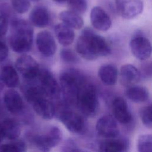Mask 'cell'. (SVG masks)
Wrapping results in <instances>:
<instances>
[{
    "label": "cell",
    "mask_w": 152,
    "mask_h": 152,
    "mask_svg": "<svg viewBox=\"0 0 152 152\" xmlns=\"http://www.w3.org/2000/svg\"><path fill=\"white\" fill-rule=\"evenodd\" d=\"M1 80L4 85L10 88L17 87L20 83L18 74L16 69L11 65L4 66L0 74Z\"/></svg>",
    "instance_id": "23"
},
{
    "label": "cell",
    "mask_w": 152,
    "mask_h": 152,
    "mask_svg": "<svg viewBox=\"0 0 152 152\" xmlns=\"http://www.w3.org/2000/svg\"><path fill=\"white\" fill-rule=\"evenodd\" d=\"M4 103L12 114L19 115L24 109V104L20 94L12 88L7 90L4 95Z\"/></svg>",
    "instance_id": "16"
},
{
    "label": "cell",
    "mask_w": 152,
    "mask_h": 152,
    "mask_svg": "<svg viewBox=\"0 0 152 152\" xmlns=\"http://www.w3.org/2000/svg\"><path fill=\"white\" fill-rule=\"evenodd\" d=\"M96 129L97 134L104 138H113L119 135V128L117 121L110 115H104L97 121Z\"/></svg>",
    "instance_id": "11"
},
{
    "label": "cell",
    "mask_w": 152,
    "mask_h": 152,
    "mask_svg": "<svg viewBox=\"0 0 152 152\" xmlns=\"http://www.w3.org/2000/svg\"><path fill=\"white\" fill-rule=\"evenodd\" d=\"M90 19L94 28L100 31H107L112 26L110 16L104 9L99 6L92 8L90 14Z\"/></svg>",
    "instance_id": "14"
},
{
    "label": "cell",
    "mask_w": 152,
    "mask_h": 152,
    "mask_svg": "<svg viewBox=\"0 0 152 152\" xmlns=\"http://www.w3.org/2000/svg\"><path fill=\"white\" fill-rule=\"evenodd\" d=\"M98 76L104 84L107 86H113L118 80V69L113 64H104L99 69Z\"/></svg>",
    "instance_id": "21"
},
{
    "label": "cell",
    "mask_w": 152,
    "mask_h": 152,
    "mask_svg": "<svg viewBox=\"0 0 152 152\" xmlns=\"http://www.w3.org/2000/svg\"><path fill=\"white\" fill-rule=\"evenodd\" d=\"M129 147V142L125 138H106L101 141L98 146L99 150L103 152H124Z\"/></svg>",
    "instance_id": "18"
},
{
    "label": "cell",
    "mask_w": 152,
    "mask_h": 152,
    "mask_svg": "<svg viewBox=\"0 0 152 152\" xmlns=\"http://www.w3.org/2000/svg\"><path fill=\"white\" fill-rule=\"evenodd\" d=\"M75 48L78 54L88 61L107 56L111 53V48L106 40L88 27L81 31L77 40Z\"/></svg>",
    "instance_id": "1"
},
{
    "label": "cell",
    "mask_w": 152,
    "mask_h": 152,
    "mask_svg": "<svg viewBox=\"0 0 152 152\" xmlns=\"http://www.w3.org/2000/svg\"><path fill=\"white\" fill-rule=\"evenodd\" d=\"M39 87L49 98L56 99L61 94V88L52 72L47 69H40L37 77Z\"/></svg>",
    "instance_id": "7"
},
{
    "label": "cell",
    "mask_w": 152,
    "mask_h": 152,
    "mask_svg": "<svg viewBox=\"0 0 152 152\" xmlns=\"http://www.w3.org/2000/svg\"><path fill=\"white\" fill-rule=\"evenodd\" d=\"M125 94L128 99L134 103L145 102L149 99L148 89L142 86L134 85L128 87Z\"/></svg>",
    "instance_id": "25"
},
{
    "label": "cell",
    "mask_w": 152,
    "mask_h": 152,
    "mask_svg": "<svg viewBox=\"0 0 152 152\" xmlns=\"http://www.w3.org/2000/svg\"><path fill=\"white\" fill-rule=\"evenodd\" d=\"M62 138V132L56 126H50L48 131L42 134H36L30 137V141L40 150L48 151L59 144Z\"/></svg>",
    "instance_id": "6"
},
{
    "label": "cell",
    "mask_w": 152,
    "mask_h": 152,
    "mask_svg": "<svg viewBox=\"0 0 152 152\" xmlns=\"http://www.w3.org/2000/svg\"><path fill=\"white\" fill-rule=\"evenodd\" d=\"M69 10L78 14H84L87 10L88 2L87 0H68Z\"/></svg>",
    "instance_id": "28"
},
{
    "label": "cell",
    "mask_w": 152,
    "mask_h": 152,
    "mask_svg": "<svg viewBox=\"0 0 152 152\" xmlns=\"http://www.w3.org/2000/svg\"><path fill=\"white\" fill-rule=\"evenodd\" d=\"M60 56L61 59L69 64H75L79 61V59L76 54L71 49L64 48L61 50Z\"/></svg>",
    "instance_id": "31"
},
{
    "label": "cell",
    "mask_w": 152,
    "mask_h": 152,
    "mask_svg": "<svg viewBox=\"0 0 152 152\" xmlns=\"http://www.w3.org/2000/svg\"><path fill=\"white\" fill-rule=\"evenodd\" d=\"M54 31L58 42L64 46L71 45L75 38V33L73 28L61 23L56 24Z\"/></svg>",
    "instance_id": "20"
},
{
    "label": "cell",
    "mask_w": 152,
    "mask_h": 152,
    "mask_svg": "<svg viewBox=\"0 0 152 152\" xmlns=\"http://www.w3.org/2000/svg\"><path fill=\"white\" fill-rule=\"evenodd\" d=\"M112 110L114 118L122 124H129L132 119L126 102L121 97H116L112 103Z\"/></svg>",
    "instance_id": "15"
},
{
    "label": "cell",
    "mask_w": 152,
    "mask_h": 152,
    "mask_svg": "<svg viewBox=\"0 0 152 152\" xmlns=\"http://www.w3.org/2000/svg\"><path fill=\"white\" fill-rule=\"evenodd\" d=\"M8 28V21L6 16L0 15V37H2L7 33Z\"/></svg>",
    "instance_id": "32"
},
{
    "label": "cell",
    "mask_w": 152,
    "mask_h": 152,
    "mask_svg": "<svg viewBox=\"0 0 152 152\" xmlns=\"http://www.w3.org/2000/svg\"><path fill=\"white\" fill-rule=\"evenodd\" d=\"M4 84L1 80V75H0V91H1L3 88H4Z\"/></svg>",
    "instance_id": "37"
},
{
    "label": "cell",
    "mask_w": 152,
    "mask_h": 152,
    "mask_svg": "<svg viewBox=\"0 0 152 152\" xmlns=\"http://www.w3.org/2000/svg\"><path fill=\"white\" fill-rule=\"evenodd\" d=\"M87 78L78 70L69 68L62 71L60 74V88L66 100L75 102L77 93Z\"/></svg>",
    "instance_id": "5"
},
{
    "label": "cell",
    "mask_w": 152,
    "mask_h": 152,
    "mask_svg": "<svg viewBox=\"0 0 152 152\" xmlns=\"http://www.w3.org/2000/svg\"><path fill=\"white\" fill-rule=\"evenodd\" d=\"M59 18L62 23L73 29H80L84 25V21L80 14L71 10H64L59 14Z\"/></svg>",
    "instance_id": "22"
},
{
    "label": "cell",
    "mask_w": 152,
    "mask_h": 152,
    "mask_svg": "<svg viewBox=\"0 0 152 152\" xmlns=\"http://www.w3.org/2000/svg\"><path fill=\"white\" fill-rule=\"evenodd\" d=\"M142 74L144 77H151V63H146L142 65Z\"/></svg>",
    "instance_id": "35"
},
{
    "label": "cell",
    "mask_w": 152,
    "mask_h": 152,
    "mask_svg": "<svg viewBox=\"0 0 152 152\" xmlns=\"http://www.w3.org/2000/svg\"><path fill=\"white\" fill-rule=\"evenodd\" d=\"M1 128L5 138L16 140L21 134V127L19 123L13 119H6L1 122Z\"/></svg>",
    "instance_id": "24"
},
{
    "label": "cell",
    "mask_w": 152,
    "mask_h": 152,
    "mask_svg": "<svg viewBox=\"0 0 152 152\" xmlns=\"http://www.w3.org/2000/svg\"><path fill=\"white\" fill-rule=\"evenodd\" d=\"M25 97L34 112L42 119H52L55 114V107L39 86L28 85L24 89Z\"/></svg>",
    "instance_id": "3"
},
{
    "label": "cell",
    "mask_w": 152,
    "mask_h": 152,
    "mask_svg": "<svg viewBox=\"0 0 152 152\" xmlns=\"http://www.w3.org/2000/svg\"><path fill=\"white\" fill-rule=\"evenodd\" d=\"M11 2L13 9L18 14L27 12L31 6V0H11Z\"/></svg>",
    "instance_id": "30"
},
{
    "label": "cell",
    "mask_w": 152,
    "mask_h": 152,
    "mask_svg": "<svg viewBox=\"0 0 152 152\" xmlns=\"http://www.w3.org/2000/svg\"><path fill=\"white\" fill-rule=\"evenodd\" d=\"M151 109V106L148 105L142 107L140 110V116L142 124L149 129L152 126Z\"/></svg>",
    "instance_id": "29"
},
{
    "label": "cell",
    "mask_w": 152,
    "mask_h": 152,
    "mask_svg": "<svg viewBox=\"0 0 152 152\" xmlns=\"http://www.w3.org/2000/svg\"><path fill=\"white\" fill-rule=\"evenodd\" d=\"M64 148V151H82L81 149H80L79 147L72 141H69L67 142H66L63 147Z\"/></svg>",
    "instance_id": "34"
},
{
    "label": "cell",
    "mask_w": 152,
    "mask_h": 152,
    "mask_svg": "<svg viewBox=\"0 0 152 152\" xmlns=\"http://www.w3.org/2000/svg\"><path fill=\"white\" fill-rule=\"evenodd\" d=\"M15 68L23 77L27 80L37 78L40 69L37 61L28 55L20 56L16 60Z\"/></svg>",
    "instance_id": "10"
},
{
    "label": "cell",
    "mask_w": 152,
    "mask_h": 152,
    "mask_svg": "<svg viewBox=\"0 0 152 152\" xmlns=\"http://www.w3.org/2000/svg\"><path fill=\"white\" fill-rule=\"evenodd\" d=\"M140 72L132 64L123 65L120 69V81L126 87H130L137 84L141 79Z\"/></svg>",
    "instance_id": "19"
},
{
    "label": "cell",
    "mask_w": 152,
    "mask_h": 152,
    "mask_svg": "<svg viewBox=\"0 0 152 152\" xmlns=\"http://www.w3.org/2000/svg\"><path fill=\"white\" fill-rule=\"evenodd\" d=\"M40 0H31V1H34V2H38Z\"/></svg>",
    "instance_id": "39"
},
{
    "label": "cell",
    "mask_w": 152,
    "mask_h": 152,
    "mask_svg": "<svg viewBox=\"0 0 152 152\" xmlns=\"http://www.w3.org/2000/svg\"><path fill=\"white\" fill-rule=\"evenodd\" d=\"M29 20L30 24L36 27H45L49 24L50 20V12L44 6H36L30 13Z\"/></svg>",
    "instance_id": "17"
},
{
    "label": "cell",
    "mask_w": 152,
    "mask_h": 152,
    "mask_svg": "<svg viewBox=\"0 0 152 152\" xmlns=\"http://www.w3.org/2000/svg\"><path fill=\"white\" fill-rule=\"evenodd\" d=\"M59 119L70 132L81 134L86 129L85 121L80 115L69 110H63L59 114Z\"/></svg>",
    "instance_id": "8"
},
{
    "label": "cell",
    "mask_w": 152,
    "mask_h": 152,
    "mask_svg": "<svg viewBox=\"0 0 152 152\" xmlns=\"http://www.w3.org/2000/svg\"><path fill=\"white\" fill-rule=\"evenodd\" d=\"M75 102L80 112L87 117H94L99 109V100L94 84L86 79L80 87Z\"/></svg>",
    "instance_id": "4"
},
{
    "label": "cell",
    "mask_w": 152,
    "mask_h": 152,
    "mask_svg": "<svg viewBox=\"0 0 152 152\" xmlns=\"http://www.w3.org/2000/svg\"><path fill=\"white\" fill-rule=\"evenodd\" d=\"M33 33L30 23L23 19L13 20L9 36V43L12 50L18 53L28 52L33 45Z\"/></svg>",
    "instance_id": "2"
},
{
    "label": "cell",
    "mask_w": 152,
    "mask_h": 152,
    "mask_svg": "<svg viewBox=\"0 0 152 152\" xmlns=\"http://www.w3.org/2000/svg\"><path fill=\"white\" fill-rule=\"evenodd\" d=\"M116 10L124 18L131 20L142 13L144 2L142 0H115Z\"/></svg>",
    "instance_id": "9"
},
{
    "label": "cell",
    "mask_w": 152,
    "mask_h": 152,
    "mask_svg": "<svg viewBox=\"0 0 152 152\" xmlns=\"http://www.w3.org/2000/svg\"><path fill=\"white\" fill-rule=\"evenodd\" d=\"M53 1V2H56V3H58V4H62V3H64L65 2V1H66L67 0H52Z\"/></svg>",
    "instance_id": "38"
},
{
    "label": "cell",
    "mask_w": 152,
    "mask_h": 152,
    "mask_svg": "<svg viewBox=\"0 0 152 152\" xmlns=\"http://www.w3.org/2000/svg\"><path fill=\"white\" fill-rule=\"evenodd\" d=\"M8 143L0 144V152H23L27 145L22 140H14Z\"/></svg>",
    "instance_id": "26"
},
{
    "label": "cell",
    "mask_w": 152,
    "mask_h": 152,
    "mask_svg": "<svg viewBox=\"0 0 152 152\" xmlns=\"http://www.w3.org/2000/svg\"><path fill=\"white\" fill-rule=\"evenodd\" d=\"M130 49L134 56L141 61L148 59L151 54V45L150 40L144 36L136 35L129 43Z\"/></svg>",
    "instance_id": "12"
},
{
    "label": "cell",
    "mask_w": 152,
    "mask_h": 152,
    "mask_svg": "<svg viewBox=\"0 0 152 152\" xmlns=\"http://www.w3.org/2000/svg\"><path fill=\"white\" fill-rule=\"evenodd\" d=\"M8 55V48L6 43L0 37V62L5 61Z\"/></svg>",
    "instance_id": "33"
},
{
    "label": "cell",
    "mask_w": 152,
    "mask_h": 152,
    "mask_svg": "<svg viewBox=\"0 0 152 152\" xmlns=\"http://www.w3.org/2000/svg\"><path fill=\"white\" fill-rule=\"evenodd\" d=\"M36 46L39 52L46 57L53 56L56 51V43L52 33L43 30L37 33L36 39Z\"/></svg>",
    "instance_id": "13"
},
{
    "label": "cell",
    "mask_w": 152,
    "mask_h": 152,
    "mask_svg": "<svg viewBox=\"0 0 152 152\" xmlns=\"http://www.w3.org/2000/svg\"><path fill=\"white\" fill-rule=\"evenodd\" d=\"M5 138L4 135L3 134L2 128H1V122H0V144L2 142V141L4 140V139Z\"/></svg>",
    "instance_id": "36"
},
{
    "label": "cell",
    "mask_w": 152,
    "mask_h": 152,
    "mask_svg": "<svg viewBox=\"0 0 152 152\" xmlns=\"http://www.w3.org/2000/svg\"><path fill=\"white\" fill-rule=\"evenodd\" d=\"M137 150L139 152L152 151V136L151 134H143L138 137Z\"/></svg>",
    "instance_id": "27"
}]
</instances>
